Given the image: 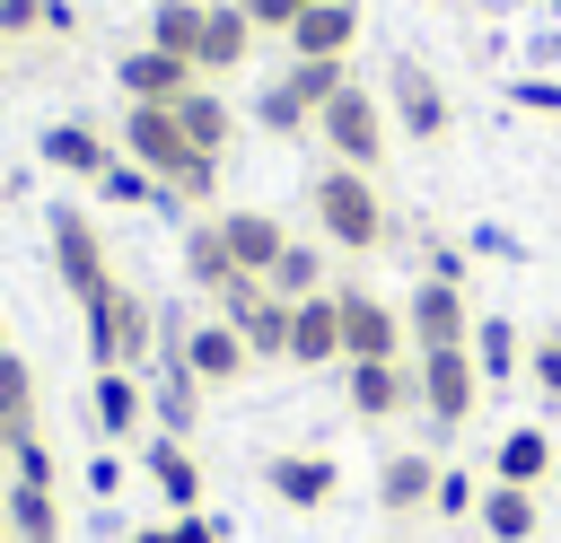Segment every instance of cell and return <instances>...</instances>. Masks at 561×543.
Returning a JSON list of instances; mask_svg holds the SVG:
<instances>
[{
  "mask_svg": "<svg viewBox=\"0 0 561 543\" xmlns=\"http://www.w3.org/2000/svg\"><path fill=\"white\" fill-rule=\"evenodd\" d=\"M263 280H272V298H316V289H333L324 236H289V245H280V263H272Z\"/></svg>",
  "mask_w": 561,
  "mask_h": 543,
  "instance_id": "83f0119b",
  "label": "cell"
},
{
  "mask_svg": "<svg viewBox=\"0 0 561 543\" xmlns=\"http://www.w3.org/2000/svg\"><path fill=\"white\" fill-rule=\"evenodd\" d=\"M526 385H535L543 403H561V324H543V333L526 342Z\"/></svg>",
  "mask_w": 561,
  "mask_h": 543,
  "instance_id": "e575fe53",
  "label": "cell"
},
{
  "mask_svg": "<svg viewBox=\"0 0 561 543\" xmlns=\"http://www.w3.org/2000/svg\"><path fill=\"white\" fill-rule=\"evenodd\" d=\"M140 412H149L140 377H131V368H96V385H88V420H96L105 438H140Z\"/></svg>",
  "mask_w": 561,
  "mask_h": 543,
  "instance_id": "cb8c5ba5",
  "label": "cell"
},
{
  "mask_svg": "<svg viewBox=\"0 0 561 543\" xmlns=\"http://www.w3.org/2000/svg\"><path fill=\"white\" fill-rule=\"evenodd\" d=\"M0 350H9V342H0Z\"/></svg>",
  "mask_w": 561,
  "mask_h": 543,
  "instance_id": "816d5d0a",
  "label": "cell"
},
{
  "mask_svg": "<svg viewBox=\"0 0 561 543\" xmlns=\"http://www.w3.org/2000/svg\"><path fill=\"white\" fill-rule=\"evenodd\" d=\"M44 254H53V280L88 307L114 272H105V228H96V210H79V201H53L44 210Z\"/></svg>",
  "mask_w": 561,
  "mask_h": 543,
  "instance_id": "52a82bcc",
  "label": "cell"
},
{
  "mask_svg": "<svg viewBox=\"0 0 561 543\" xmlns=\"http://www.w3.org/2000/svg\"><path fill=\"white\" fill-rule=\"evenodd\" d=\"M202 9H210V0H158V9H149V35H140V44H158V53L193 61V44H202Z\"/></svg>",
  "mask_w": 561,
  "mask_h": 543,
  "instance_id": "1f68e13d",
  "label": "cell"
},
{
  "mask_svg": "<svg viewBox=\"0 0 561 543\" xmlns=\"http://www.w3.org/2000/svg\"><path fill=\"white\" fill-rule=\"evenodd\" d=\"M403 333H412V350H473V298L456 280H412Z\"/></svg>",
  "mask_w": 561,
  "mask_h": 543,
  "instance_id": "9c48e42d",
  "label": "cell"
},
{
  "mask_svg": "<svg viewBox=\"0 0 561 543\" xmlns=\"http://www.w3.org/2000/svg\"><path fill=\"white\" fill-rule=\"evenodd\" d=\"M44 385H35V359H18V350H0V420H9V438H35L44 420Z\"/></svg>",
  "mask_w": 561,
  "mask_h": 543,
  "instance_id": "f546056e",
  "label": "cell"
},
{
  "mask_svg": "<svg viewBox=\"0 0 561 543\" xmlns=\"http://www.w3.org/2000/svg\"><path fill=\"white\" fill-rule=\"evenodd\" d=\"M482 525H491V543H535V525H543V499L526 490V482H482V508H473Z\"/></svg>",
  "mask_w": 561,
  "mask_h": 543,
  "instance_id": "d4e9b609",
  "label": "cell"
},
{
  "mask_svg": "<svg viewBox=\"0 0 561 543\" xmlns=\"http://www.w3.org/2000/svg\"><path fill=\"white\" fill-rule=\"evenodd\" d=\"M342 394L359 420H403L421 394H412V359H351L342 368Z\"/></svg>",
  "mask_w": 561,
  "mask_h": 543,
  "instance_id": "4fadbf2b",
  "label": "cell"
},
{
  "mask_svg": "<svg viewBox=\"0 0 561 543\" xmlns=\"http://www.w3.org/2000/svg\"><path fill=\"white\" fill-rule=\"evenodd\" d=\"M114 88H123V105H184V96L202 88V70L175 61V53H158V44H131V53L114 61Z\"/></svg>",
  "mask_w": 561,
  "mask_h": 543,
  "instance_id": "7c38bea8",
  "label": "cell"
},
{
  "mask_svg": "<svg viewBox=\"0 0 561 543\" xmlns=\"http://www.w3.org/2000/svg\"><path fill=\"white\" fill-rule=\"evenodd\" d=\"M0 517H9V543H61V499L44 482H9Z\"/></svg>",
  "mask_w": 561,
  "mask_h": 543,
  "instance_id": "484cf974",
  "label": "cell"
},
{
  "mask_svg": "<svg viewBox=\"0 0 561 543\" xmlns=\"http://www.w3.org/2000/svg\"><path fill=\"white\" fill-rule=\"evenodd\" d=\"M333 307H342V368H351V359H412V333H403V307H394V298L342 280Z\"/></svg>",
  "mask_w": 561,
  "mask_h": 543,
  "instance_id": "ba28073f",
  "label": "cell"
},
{
  "mask_svg": "<svg viewBox=\"0 0 561 543\" xmlns=\"http://www.w3.org/2000/svg\"><path fill=\"white\" fill-rule=\"evenodd\" d=\"M114 149H123L131 166H149V175L167 184V201H175V210H202V201L219 193V158H202V149L184 140L175 105H123Z\"/></svg>",
  "mask_w": 561,
  "mask_h": 543,
  "instance_id": "6da1fadb",
  "label": "cell"
},
{
  "mask_svg": "<svg viewBox=\"0 0 561 543\" xmlns=\"http://www.w3.org/2000/svg\"><path fill=\"white\" fill-rule=\"evenodd\" d=\"M88 490H96V499H114V490H123V455H105V447H96V464H88Z\"/></svg>",
  "mask_w": 561,
  "mask_h": 543,
  "instance_id": "ee69618b",
  "label": "cell"
},
{
  "mask_svg": "<svg viewBox=\"0 0 561 543\" xmlns=\"http://www.w3.org/2000/svg\"><path fill=\"white\" fill-rule=\"evenodd\" d=\"M289 368H342V307H333V289L289 298Z\"/></svg>",
  "mask_w": 561,
  "mask_h": 543,
  "instance_id": "e0dca14e",
  "label": "cell"
},
{
  "mask_svg": "<svg viewBox=\"0 0 561 543\" xmlns=\"http://www.w3.org/2000/svg\"><path fill=\"white\" fill-rule=\"evenodd\" d=\"M184 359H193L202 385H237V377L254 368V350H245V333H237L228 315H202V324L184 333Z\"/></svg>",
  "mask_w": 561,
  "mask_h": 543,
  "instance_id": "d6986e66",
  "label": "cell"
},
{
  "mask_svg": "<svg viewBox=\"0 0 561 543\" xmlns=\"http://www.w3.org/2000/svg\"><path fill=\"white\" fill-rule=\"evenodd\" d=\"M0 543H9V517H0Z\"/></svg>",
  "mask_w": 561,
  "mask_h": 543,
  "instance_id": "c3c4849f",
  "label": "cell"
},
{
  "mask_svg": "<svg viewBox=\"0 0 561 543\" xmlns=\"http://www.w3.org/2000/svg\"><path fill=\"white\" fill-rule=\"evenodd\" d=\"M412 412L438 429V438H456L473 412H482V368H473V350H412Z\"/></svg>",
  "mask_w": 561,
  "mask_h": 543,
  "instance_id": "8992f818",
  "label": "cell"
},
{
  "mask_svg": "<svg viewBox=\"0 0 561 543\" xmlns=\"http://www.w3.org/2000/svg\"><path fill=\"white\" fill-rule=\"evenodd\" d=\"M0 35H44V0H0Z\"/></svg>",
  "mask_w": 561,
  "mask_h": 543,
  "instance_id": "60d3db41",
  "label": "cell"
},
{
  "mask_svg": "<svg viewBox=\"0 0 561 543\" xmlns=\"http://www.w3.org/2000/svg\"><path fill=\"white\" fill-rule=\"evenodd\" d=\"M0 53H9V35H0Z\"/></svg>",
  "mask_w": 561,
  "mask_h": 543,
  "instance_id": "681fc988",
  "label": "cell"
},
{
  "mask_svg": "<svg viewBox=\"0 0 561 543\" xmlns=\"http://www.w3.org/2000/svg\"><path fill=\"white\" fill-rule=\"evenodd\" d=\"M184 280L202 289V298H228L245 272H237V254H228V236H219V219H193L184 228Z\"/></svg>",
  "mask_w": 561,
  "mask_h": 543,
  "instance_id": "603a6c76",
  "label": "cell"
},
{
  "mask_svg": "<svg viewBox=\"0 0 561 543\" xmlns=\"http://www.w3.org/2000/svg\"><path fill=\"white\" fill-rule=\"evenodd\" d=\"M210 219H219V236H228L237 272H254V280H263V272L280 263V245H289V228H280L272 210H210Z\"/></svg>",
  "mask_w": 561,
  "mask_h": 543,
  "instance_id": "44dd1931",
  "label": "cell"
},
{
  "mask_svg": "<svg viewBox=\"0 0 561 543\" xmlns=\"http://www.w3.org/2000/svg\"><path fill=\"white\" fill-rule=\"evenodd\" d=\"M473 508H482V482L456 473V464H438V499H430V517H473Z\"/></svg>",
  "mask_w": 561,
  "mask_h": 543,
  "instance_id": "8d00e7d4",
  "label": "cell"
},
{
  "mask_svg": "<svg viewBox=\"0 0 561 543\" xmlns=\"http://www.w3.org/2000/svg\"><path fill=\"white\" fill-rule=\"evenodd\" d=\"M79 324H88V359L96 368H149L158 359V298H140L131 280H105L88 307H79Z\"/></svg>",
  "mask_w": 561,
  "mask_h": 543,
  "instance_id": "3957f363",
  "label": "cell"
},
{
  "mask_svg": "<svg viewBox=\"0 0 561 543\" xmlns=\"http://www.w3.org/2000/svg\"><path fill=\"white\" fill-rule=\"evenodd\" d=\"M35 158H44L53 175H79V184H96V175H105L123 149H114L96 123H44V131H35Z\"/></svg>",
  "mask_w": 561,
  "mask_h": 543,
  "instance_id": "2e32d148",
  "label": "cell"
},
{
  "mask_svg": "<svg viewBox=\"0 0 561 543\" xmlns=\"http://www.w3.org/2000/svg\"><path fill=\"white\" fill-rule=\"evenodd\" d=\"M96 193H105L114 210H175V201H167V184H158L149 166H131V158H114V166L96 175Z\"/></svg>",
  "mask_w": 561,
  "mask_h": 543,
  "instance_id": "d6a6232c",
  "label": "cell"
},
{
  "mask_svg": "<svg viewBox=\"0 0 561 543\" xmlns=\"http://www.w3.org/2000/svg\"><path fill=\"white\" fill-rule=\"evenodd\" d=\"M254 123H263L272 140H298V131H316V114H307V105H298L280 79H263V88H254Z\"/></svg>",
  "mask_w": 561,
  "mask_h": 543,
  "instance_id": "836d02e7",
  "label": "cell"
},
{
  "mask_svg": "<svg viewBox=\"0 0 561 543\" xmlns=\"http://www.w3.org/2000/svg\"><path fill=\"white\" fill-rule=\"evenodd\" d=\"M263 490H272L280 508L316 517V508H333V490H342V464H333L324 447H280V455H263Z\"/></svg>",
  "mask_w": 561,
  "mask_h": 543,
  "instance_id": "8fae6325",
  "label": "cell"
},
{
  "mask_svg": "<svg viewBox=\"0 0 561 543\" xmlns=\"http://www.w3.org/2000/svg\"><path fill=\"white\" fill-rule=\"evenodd\" d=\"M430 499H438V455H430V447H394V455L377 464V508H386L394 525H412V517H430Z\"/></svg>",
  "mask_w": 561,
  "mask_h": 543,
  "instance_id": "5bb4252c",
  "label": "cell"
},
{
  "mask_svg": "<svg viewBox=\"0 0 561 543\" xmlns=\"http://www.w3.org/2000/svg\"><path fill=\"white\" fill-rule=\"evenodd\" d=\"M473 254H500V263H526V236H508V228H473Z\"/></svg>",
  "mask_w": 561,
  "mask_h": 543,
  "instance_id": "7bdbcfd3",
  "label": "cell"
},
{
  "mask_svg": "<svg viewBox=\"0 0 561 543\" xmlns=\"http://www.w3.org/2000/svg\"><path fill=\"white\" fill-rule=\"evenodd\" d=\"M280 44H289V61H351V44H359V0H316Z\"/></svg>",
  "mask_w": 561,
  "mask_h": 543,
  "instance_id": "ac0fdd59",
  "label": "cell"
},
{
  "mask_svg": "<svg viewBox=\"0 0 561 543\" xmlns=\"http://www.w3.org/2000/svg\"><path fill=\"white\" fill-rule=\"evenodd\" d=\"M508 96H517L526 114H552V123H561V79H552V70H526V79H517Z\"/></svg>",
  "mask_w": 561,
  "mask_h": 543,
  "instance_id": "ab89813d",
  "label": "cell"
},
{
  "mask_svg": "<svg viewBox=\"0 0 561 543\" xmlns=\"http://www.w3.org/2000/svg\"><path fill=\"white\" fill-rule=\"evenodd\" d=\"M307 219H316V236H324L333 254H377V245H394V210H386L377 175H359V166H324V175L307 184Z\"/></svg>",
  "mask_w": 561,
  "mask_h": 543,
  "instance_id": "7a4b0ae2",
  "label": "cell"
},
{
  "mask_svg": "<svg viewBox=\"0 0 561 543\" xmlns=\"http://www.w3.org/2000/svg\"><path fill=\"white\" fill-rule=\"evenodd\" d=\"M9 482H44V490H53V447H44V429L9 447Z\"/></svg>",
  "mask_w": 561,
  "mask_h": 543,
  "instance_id": "f35d334b",
  "label": "cell"
},
{
  "mask_svg": "<svg viewBox=\"0 0 561 543\" xmlns=\"http://www.w3.org/2000/svg\"><path fill=\"white\" fill-rule=\"evenodd\" d=\"M473 368H482V385L526 377V342H517V324H508V315H473Z\"/></svg>",
  "mask_w": 561,
  "mask_h": 543,
  "instance_id": "f1b7e54d",
  "label": "cell"
},
{
  "mask_svg": "<svg viewBox=\"0 0 561 543\" xmlns=\"http://www.w3.org/2000/svg\"><path fill=\"white\" fill-rule=\"evenodd\" d=\"M0 490H9V482H0Z\"/></svg>",
  "mask_w": 561,
  "mask_h": 543,
  "instance_id": "f907efd6",
  "label": "cell"
},
{
  "mask_svg": "<svg viewBox=\"0 0 561 543\" xmlns=\"http://www.w3.org/2000/svg\"><path fill=\"white\" fill-rule=\"evenodd\" d=\"M316 140H324V158H333V166H359V175H377V166H386V149H394L386 96L351 79V88H342V96L316 114Z\"/></svg>",
  "mask_w": 561,
  "mask_h": 543,
  "instance_id": "277c9868",
  "label": "cell"
},
{
  "mask_svg": "<svg viewBox=\"0 0 561 543\" xmlns=\"http://www.w3.org/2000/svg\"><path fill=\"white\" fill-rule=\"evenodd\" d=\"M254 44H263V35L245 26V9H237V0H210V9H202V44H193V70H202V79H237V70L254 61Z\"/></svg>",
  "mask_w": 561,
  "mask_h": 543,
  "instance_id": "9a60e30c",
  "label": "cell"
},
{
  "mask_svg": "<svg viewBox=\"0 0 561 543\" xmlns=\"http://www.w3.org/2000/svg\"><path fill=\"white\" fill-rule=\"evenodd\" d=\"M167 525H175V543H228V525L202 517V508H184V517H167Z\"/></svg>",
  "mask_w": 561,
  "mask_h": 543,
  "instance_id": "b9f144b4",
  "label": "cell"
},
{
  "mask_svg": "<svg viewBox=\"0 0 561 543\" xmlns=\"http://www.w3.org/2000/svg\"><path fill=\"white\" fill-rule=\"evenodd\" d=\"M412 254H421V280H456V289H465V245H447V236H430V228H421V236H412Z\"/></svg>",
  "mask_w": 561,
  "mask_h": 543,
  "instance_id": "d590c367",
  "label": "cell"
},
{
  "mask_svg": "<svg viewBox=\"0 0 561 543\" xmlns=\"http://www.w3.org/2000/svg\"><path fill=\"white\" fill-rule=\"evenodd\" d=\"M140 473L158 482V499L184 517V508H202V464H193V447L184 438H140Z\"/></svg>",
  "mask_w": 561,
  "mask_h": 543,
  "instance_id": "7402d4cb",
  "label": "cell"
},
{
  "mask_svg": "<svg viewBox=\"0 0 561 543\" xmlns=\"http://www.w3.org/2000/svg\"><path fill=\"white\" fill-rule=\"evenodd\" d=\"M44 35H79V9L70 0H44Z\"/></svg>",
  "mask_w": 561,
  "mask_h": 543,
  "instance_id": "f6af8a7d",
  "label": "cell"
},
{
  "mask_svg": "<svg viewBox=\"0 0 561 543\" xmlns=\"http://www.w3.org/2000/svg\"><path fill=\"white\" fill-rule=\"evenodd\" d=\"M131 543H175V525H140V534H131Z\"/></svg>",
  "mask_w": 561,
  "mask_h": 543,
  "instance_id": "bcb514c9",
  "label": "cell"
},
{
  "mask_svg": "<svg viewBox=\"0 0 561 543\" xmlns=\"http://www.w3.org/2000/svg\"><path fill=\"white\" fill-rule=\"evenodd\" d=\"M219 315L245 333V350H254V368H289V298H272V280H237L228 298H219Z\"/></svg>",
  "mask_w": 561,
  "mask_h": 543,
  "instance_id": "30bf717a",
  "label": "cell"
},
{
  "mask_svg": "<svg viewBox=\"0 0 561 543\" xmlns=\"http://www.w3.org/2000/svg\"><path fill=\"white\" fill-rule=\"evenodd\" d=\"M272 79H280V88H289V96H298L307 114H324V105H333V96L351 88V61H280Z\"/></svg>",
  "mask_w": 561,
  "mask_h": 543,
  "instance_id": "4dcf8cb0",
  "label": "cell"
},
{
  "mask_svg": "<svg viewBox=\"0 0 561 543\" xmlns=\"http://www.w3.org/2000/svg\"><path fill=\"white\" fill-rule=\"evenodd\" d=\"M377 96H386V123H394L403 140H421V149H438V140L456 131V96L438 88V70H430L421 53H394Z\"/></svg>",
  "mask_w": 561,
  "mask_h": 543,
  "instance_id": "5b68a950",
  "label": "cell"
},
{
  "mask_svg": "<svg viewBox=\"0 0 561 543\" xmlns=\"http://www.w3.org/2000/svg\"><path fill=\"white\" fill-rule=\"evenodd\" d=\"M175 123H184V140H193L202 158H228V140H237V114H228V96H219L210 79H202V88L175 105Z\"/></svg>",
  "mask_w": 561,
  "mask_h": 543,
  "instance_id": "4316f807",
  "label": "cell"
},
{
  "mask_svg": "<svg viewBox=\"0 0 561 543\" xmlns=\"http://www.w3.org/2000/svg\"><path fill=\"white\" fill-rule=\"evenodd\" d=\"M237 9H245V26H254V35H289L316 0H237Z\"/></svg>",
  "mask_w": 561,
  "mask_h": 543,
  "instance_id": "74e56055",
  "label": "cell"
},
{
  "mask_svg": "<svg viewBox=\"0 0 561 543\" xmlns=\"http://www.w3.org/2000/svg\"><path fill=\"white\" fill-rule=\"evenodd\" d=\"M552 464H561V447H552L543 420H517V429H500V447H491V482H526V490H543Z\"/></svg>",
  "mask_w": 561,
  "mask_h": 543,
  "instance_id": "ffe728a7",
  "label": "cell"
},
{
  "mask_svg": "<svg viewBox=\"0 0 561 543\" xmlns=\"http://www.w3.org/2000/svg\"><path fill=\"white\" fill-rule=\"evenodd\" d=\"M9 447H18V438H9V420H0V464H9Z\"/></svg>",
  "mask_w": 561,
  "mask_h": 543,
  "instance_id": "7dc6e473",
  "label": "cell"
}]
</instances>
